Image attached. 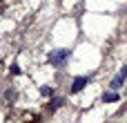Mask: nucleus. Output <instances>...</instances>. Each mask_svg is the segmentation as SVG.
I'll return each instance as SVG.
<instances>
[{"mask_svg":"<svg viewBox=\"0 0 127 123\" xmlns=\"http://www.w3.org/2000/svg\"><path fill=\"white\" fill-rule=\"evenodd\" d=\"M11 74H20V67L18 65H11Z\"/></svg>","mask_w":127,"mask_h":123,"instance_id":"obj_8","label":"nucleus"},{"mask_svg":"<svg viewBox=\"0 0 127 123\" xmlns=\"http://www.w3.org/2000/svg\"><path fill=\"white\" fill-rule=\"evenodd\" d=\"M63 103H65L63 99H54V103H51V108H49V110H58V108H60Z\"/></svg>","mask_w":127,"mask_h":123,"instance_id":"obj_7","label":"nucleus"},{"mask_svg":"<svg viewBox=\"0 0 127 123\" xmlns=\"http://www.w3.org/2000/svg\"><path fill=\"white\" fill-rule=\"evenodd\" d=\"M116 101H121V94H116V92L103 94V103H116Z\"/></svg>","mask_w":127,"mask_h":123,"instance_id":"obj_4","label":"nucleus"},{"mask_svg":"<svg viewBox=\"0 0 127 123\" xmlns=\"http://www.w3.org/2000/svg\"><path fill=\"white\" fill-rule=\"evenodd\" d=\"M87 83H89V76H78V78H74V83H71V94H78L80 90H85Z\"/></svg>","mask_w":127,"mask_h":123,"instance_id":"obj_2","label":"nucleus"},{"mask_svg":"<svg viewBox=\"0 0 127 123\" xmlns=\"http://www.w3.org/2000/svg\"><path fill=\"white\" fill-rule=\"evenodd\" d=\"M4 94H7V96H4V99H7V101H9V103H11V101H16V99H18V92H16V90H7V92H4Z\"/></svg>","mask_w":127,"mask_h":123,"instance_id":"obj_6","label":"nucleus"},{"mask_svg":"<svg viewBox=\"0 0 127 123\" xmlns=\"http://www.w3.org/2000/svg\"><path fill=\"white\" fill-rule=\"evenodd\" d=\"M69 56H71V52H69V49H54V52H49L47 61H49V65L60 67V65H65V63L69 61Z\"/></svg>","mask_w":127,"mask_h":123,"instance_id":"obj_1","label":"nucleus"},{"mask_svg":"<svg viewBox=\"0 0 127 123\" xmlns=\"http://www.w3.org/2000/svg\"><path fill=\"white\" fill-rule=\"evenodd\" d=\"M125 78H127V65L118 72V74H116V78H112V83H109V85H112V90H118V87L125 83Z\"/></svg>","mask_w":127,"mask_h":123,"instance_id":"obj_3","label":"nucleus"},{"mask_svg":"<svg viewBox=\"0 0 127 123\" xmlns=\"http://www.w3.org/2000/svg\"><path fill=\"white\" fill-rule=\"evenodd\" d=\"M40 94H42V96H54L56 92H54V87H49V85H42V87H40Z\"/></svg>","mask_w":127,"mask_h":123,"instance_id":"obj_5","label":"nucleus"}]
</instances>
